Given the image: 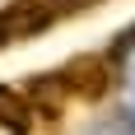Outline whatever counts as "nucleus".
<instances>
[{"label": "nucleus", "mask_w": 135, "mask_h": 135, "mask_svg": "<svg viewBox=\"0 0 135 135\" xmlns=\"http://www.w3.org/2000/svg\"><path fill=\"white\" fill-rule=\"evenodd\" d=\"M42 112L33 107V98L23 93V89H9V84H0V131L9 135H28L33 126H37Z\"/></svg>", "instance_id": "obj_3"}, {"label": "nucleus", "mask_w": 135, "mask_h": 135, "mask_svg": "<svg viewBox=\"0 0 135 135\" xmlns=\"http://www.w3.org/2000/svg\"><path fill=\"white\" fill-rule=\"evenodd\" d=\"M51 5L56 19H70V14H84V9H93V5H103V0H47Z\"/></svg>", "instance_id": "obj_4"}, {"label": "nucleus", "mask_w": 135, "mask_h": 135, "mask_svg": "<svg viewBox=\"0 0 135 135\" xmlns=\"http://www.w3.org/2000/svg\"><path fill=\"white\" fill-rule=\"evenodd\" d=\"M51 79L65 103H98L112 89V61L107 56H75L61 70H51Z\"/></svg>", "instance_id": "obj_1"}, {"label": "nucleus", "mask_w": 135, "mask_h": 135, "mask_svg": "<svg viewBox=\"0 0 135 135\" xmlns=\"http://www.w3.org/2000/svg\"><path fill=\"white\" fill-rule=\"evenodd\" d=\"M121 47H135V28H126V33H121Z\"/></svg>", "instance_id": "obj_5"}, {"label": "nucleus", "mask_w": 135, "mask_h": 135, "mask_svg": "<svg viewBox=\"0 0 135 135\" xmlns=\"http://www.w3.org/2000/svg\"><path fill=\"white\" fill-rule=\"evenodd\" d=\"M0 47H5V37H0Z\"/></svg>", "instance_id": "obj_6"}, {"label": "nucleus", "mask_w": 135, "mask_h": 135, "mask_svg": "<svg viewBox=\"0 0 135 135\" xmlns=\"http://www.w3.org/2000/svg\"><path fill=\"white\" fill-rule=\"evenodd\" d=\"M51 23H56V14H51L47 0H9L0 9V37H5V47L9 42H23V37H37Z\"/></svg>", "instance_id": "obj_2"}]
</instances>
